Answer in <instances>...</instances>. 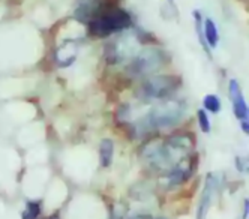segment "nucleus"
I'll list each match as a JSON object with an SVG mask.
<instances>
[{"instance_id":"f257e3e1","label":"nucleus","mask_w":249,"mask_h":219,"mask_svg":"<svg viewBox=\"0 0 249 219\" xmlns=\"http://www.w3.org/2000/svg\"><path fill=\"white\" fill-rule=\"evenodd\" d=\"M87 33L95 38H107L111 33L122 32L132 26L131 14L123 8H114L99 12L90 21H87Z\"/></svg>"},{"instance_id":"6e6552de","label":"nucleus","mask_w":249,"mask_h":219,"mask_svg":"<svg viewBox=\"0 0 249 219\" xmlns=\"http://www.w3.org/2000/svg\"><path fill=\"white\" fill-rule=\"evenodd\" d=\"M114 155V143L110 138H104L99 144V158H101V165L102 167H110L113 162Z\"/></svg>"},{"instance_id":"f8f14e48","label":"nucleus","mask_w":249,"mask_h":219,"mask_svg":"<svg viewBox=\"0 0 249 219\" xmlns=\"http://www.w3.org/2000/svg\"><path fill=\"white\" fill-rule=\"evenodd\" d=\"M248 206H249V201L248 198L245 200V210H243V219H248Z\"/></svg>"},{"instance_id":"423d86ee","label":"nucleus","mask_w":249,"mask_h":219,"mask_svg":"<svg viewBox=\"0 0 249 219\" xmlns=\"http://www.w3.org/2000/svg\"><path fill=\"white\" fill-rule=\"evenodd\" d=\"M213 189H215V182H213V176H209L207 177V182H206V186L203 189V197H201L198 210H197V219H206V215H207L209 207L212 204Z\"/></svg>"},{"instance_id":"9b49d317","label":"nucleus","mask_w":249,"mask_h":219,"mask_svg":"<svg viewBox=\"0 0 249 219\" xmlns=\"http://www.w3.org/2000/svg\"><path fill=\"white\" fill-rule=\"evenodd\" d=\"M197 117H198V125H200V129L204 132V134H209L210 132V120H209V116L206 113V110H198L197 111Z\"/></svg>"},{"instance_id":"ddd939ff","label":"nucleus","mask_w":249,"mask_h":219,"mask_svg":"<svg viewBox=\"0 0 249 219\" xmlns=\"http://www.w3.org/2000/svg\"><path fill=\"white\" fill-rule=\"evenodd\" d=\"M23 2V0H6L8 5H20Z\"/></svg>"},{"instance_id":"39448f33","label":"nucleus","mask_w":249,"mask_h":219,"mask_svg":"<svg viewBox=\"0 0 249 219\" xmlns=\"http://www.w3.org/2000/svg\"><path fill=\"white\" fill-rule=\"evenodd\" d=\"M228 87H230V98H231V104H233L236 117L240 120H248V105L242 95V89L239 83L236 80H230Z\"/></svg>"},{"instance_id":"0eeeda50","label":"nucleus","mask_w":249,"mask_h":219,"mask_svg":"<svg viewBox=\"0 0 249 219\" xmlns=\"http://www.w3.org/2000/svg\"><path fill=\"white\" fill-rule=\"evenodd\" d=\"M203 36H204L206 44L210 48H216V45L219 42V33H218L215 21H213L212 18H206L203 23Z\"/></svg>"},{"instance_id":"1a4fd4ad","label":"nucleus","mask_w":249,"mask_h":219,"mask_svg":"<svg viewBox=\"0 0 249 219\" xmlns=\"http://www.w3.org/2000/svg\"><path fill=\"white\" fill-rule=\"evenodd\" d=\"M203 104H204V110H206V111H210L213 114L219 113V110H221V101L218 99V96H215V95H207V96H204Z\"/></svg>"},{"instance_id":"2eb2a0df","label":"nucleus","mask_w":249,"mask_h":219,"mask_svg":"<svg viewBox=\"0 0 249 219\" xmlns=\"http://www.w3.org/2000/svg\"><path fill=\"white\" fill-rule=\"evenodd\" d=\"M47 219H60V216L56 213V215H51V216H50V218H47Z\"/></svg>"},{"instance_id":"4468645a","label":"nucleus","mask_w":249,"mask_h":219,"mask_svg":"<svg viewBox=\"0 0 249 219\" xmlns=\"http://www.w3.org/2000/svg\"><path fill=\"white\" fill-rule=\"evenodd\" d=\"M242 129L245 131V134H248V120H242Z\"/></svg>"},{"instance_id":"dca6fc26","label":"nucleus","mask_w":249,"mask_h":219,"mask_svg":"<svg viewBox=\"0 0 249 219\" xmlns=\"http://www.w3.org/2000/svg\"><path fill=\"white\" fill-rule=\"evenodd\" d=\"M167 2H168L170 5H174V0H167Z\"/></svg>"},{"instance_id":"7ed1b4c3","label":"nucleus","mask_w":249,"mask_h":219,"mask_svg":"<svg viewBox=\"0 0 249 219\" xmlns=\"http://www.w3.org/2000/svg\"><path fill=\"white\" fill-rule=\"evenodd\" d=\"M180 78L176 75L152 77L138 89L137 96L141 99H165L180 86Z\"/></svg>"},{"instance_id":"9d476101","label":"nucleus","mask_w":249,"mask_h":219,"mask_svg":"<svg viewBox=\"0 0 249 219\" xmlns=\"http://www.w3.org/2000/svg\"><path fill=\"white\" fill-rule=\"evenodd\" d=\"M39 213H41V203L29 201L23 212V219H38Z\"/></svg>"},{"instance_id":"f03ea898","label":"nucleus","mask_w":249,"mask_h":219,"mask_svg":"<svg viewBox=\"0 0 249 219\" xmlns=\"http://www.w3.org/2000/svg\"><path fill=\"white\" fill-rule=\"evenodd\" d=\"M186 111V105L182 101H164L156 105L143 119L141 125L146 128H167L179 123Z\"/></svg>"},{"instance_id":"20e7f679","label":"nucleus","mask_w":249,"mask_h":219,"mask_svg":"<svg viewBox=\"0 0 249 219\" xmlns=\"http://www.w3.org/2000/svg\"><path fill=\"white\" fill-rule=\"evenodd\" d=\"M162 56L164 53L155 48L141 51L128 65L126 72L131 77H146L162 66Z\"/></svg>"}]
</instances>
